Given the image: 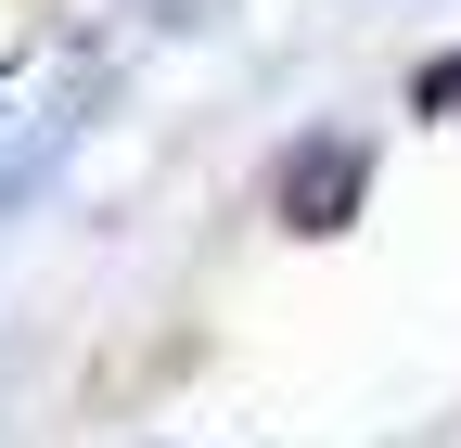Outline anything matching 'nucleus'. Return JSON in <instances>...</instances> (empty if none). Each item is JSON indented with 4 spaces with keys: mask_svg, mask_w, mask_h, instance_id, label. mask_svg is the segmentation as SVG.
<instances>
[{
    "mask_svg": "<svg viewBox=\"0 0 461 448\" xmlns=\"http://www.w3.org/2000/svg\"><path fill=\"white\" fill-rule=\"evenodd\" d=\"M359 180H372L359 141H308L282 166V218H295V231H346V218H359Z\"/></svg>",
    "mask_w": 461,
    "mask_h": 448,
    "instance_id": "f257e3e1",
    "label": "nucleus"
},
{
    "mask_svg": "<svg viewBox=\"0 0 461 448\" xmlns=\"http://www.w3.org/2000/svg\"><path fill=\"white\" fill-rule=\"evenodd\" d=\"M411 103H423V116H461V51H448V65H423V90H411Z\"/></svg>",
    "mask_w": 461,
    "mask_h": 448,
    "instance_id": "f03ea898",
    "label": "nucleus"
}]
</instances>
